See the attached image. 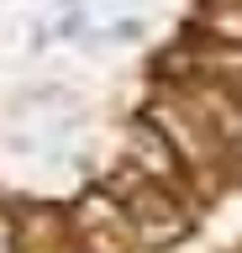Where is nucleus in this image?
<instances>
[{"label":"nucleus","instance_id":"nucleus-1","mask_svg":"<svg viewBox=\"0 0 242 253\" xmlns=\"http://www.w3.org/2000/svg\"><path fill=\"white\" fill-rule=\"evenodd\" d=\"M132 158L142 164L137 174L158 179V185H169V179L179 174V153H174V142L163 137L153 122H137V132H132Z\"/></svg>","mask_w":242,"mask_h":253},{"label":"nucleus","instance_id":"nucleus-3","mask_svg":"<svg viewBox=\"0 0 242 253\" xmlns=\"http://www.w3.org/2000/svg\"><path fill=\"white\" fill-rule=\"evenodd\" d=\"M0 253H16V232H11V216L0 211Z\"/></svg>","mask_w":242,"mask_h":253},{"label":"nucleus","instance_id":"nucleus-2","mask_svg":"<svg viewBox=\"0 0 242 253\" xmlns=\"http://www.w3.org/2000/svg\"><path fill=\"white\" fill-rule=\"evenodd\" d=\"M210 32H216L221 42H242V0H226L221 11L210 16Z\"/></svg>","mask_w":242,"mask_h":253}]
</instances>
